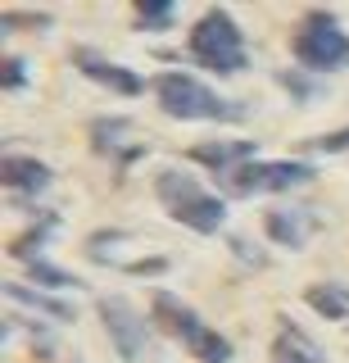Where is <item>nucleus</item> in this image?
Segmentation results:
<instances>
[{"instance_id":"1","label":"nucleus","mask_w":349,"mask_h":363,"mask_svg":"<svg viewBox=\"0 0 349 363\" xmlns=\"http://www.w3.org/2000/svg\"><path fill=\"white\" fill-rule=\"evenodd\" d=\"M154 96H159V109L168 118H209V123H241L245 118V105L241 100H222L218 91H209L205 82L186 73H164L154 82Z\"/></svg>"},{"instance_id":"2","label":"nucleus","mask_w":349,"mask_h":363,"mask_svg":"<svg viewBox=\"0 0 349 363\" xmlns=\"http://www.w3.org/2000/svg\"><path fill=\"white\" fill-rule=\"evenodd\" d=\"M154 196H159V204L168 213H173L177 223H186V227H195V232H205L213 236L222 223H227V204H222L218 196H209L205 186H200L195 177H186V173H159L154 177Z\"/></svg>"},{"instance_id":"3","label":"nucleus","mask_w":349,"mask_h":363,"mask_svg":"<svg viewBox=\"0 0 349 363\" xmlns=\"http://www.w3.org/2000/svg\"><path fill=\"white\" fill-rule=\"evenodd\" d=\"M190 55H195V64H205L209 73H241L245 68V41H241V28H236V18L227 9H209L205 18L190 28Z\"/></svg>"},{"instance_id":"4","label":"nucleus","mask_w":349,"mask_h":363,"mask_svg":"<svg viewBox=\"0 0 349 363\" xmlns=\"http://www.w3.org/2000/svg\"><path fill=\"white\" fill-rule=\"evenodd\" d=\"M154 313H159V323L173 332L182 345L195 354L200 363H231V340L222 336V332H213V327L205 323L200 313H190L177 295H168V291H159L154 295Z\"/></svg>"},{"instance_id":"5","label":"nucleus","mask_w":349,"mask_h":363,"mask_svg":"<svg viewBox=\"0 0 349 363\" xmlns=\"http://www.w3.org/2000/svg\"><path fill=\"white\" fill-rule=\"evenodd\" d=\"M295 60L304 68H313V73H326V68H345L349 64V37L341 32V23H336L326 9H309L299 23H295Z\"/></svg>"},{"instance_id":"6","label":"nucleus","mask_w":349,"mask_h":363,"mask_svg":"<svg viewBox=\"0 0 349 363\" xmlns=\"http://www.w3.org/2000/svg\"><path fill=\"white\" fill-rule=\"evenodd\" d=\"M227 177V191L231 196H268V191H295L313 177L309 164L299 159H258V164H241L231 168Z\"/></svg>"},{"instance_id":"7","label":"nucleus","mask_w":349,"mask_h":363,"mask_svg":"<svg viewBox=\"0 0 349 363\" xmlns=\"http://www.w3.org/2000/svg\"><path fill=\"white\" fill-rule=\"evenodd\" d=\"M100 313H105V327L114 336L122 363H137L145 354V323L137 318V309L127 300H100Z\"/></svg>"},{"instance_id":"8","label":"nucleus","mask_w":349,"mask_h":363,"mask_svg":"<svg viewBox=\"0 0 349 363\" xmlns=\"http://www.w3.org/2000/svg\"><path fill=\"white\" fill-rule=\"evenodd\" d=\"M73 64L82 68L86 77H91V82H100V86H114L118 96H137V91L145 86L137 73H132V68H122V64H109V60H100L96 50H77L73 55Z\"/></svg>"},{"instance_id":"9","label":"nucleus","mask_w":349,"mask_h":363,"mask_svg":"<svg viewBox=\"0 0 349 363\" xmlns=\"http://www.w3.org/2000/svg\"><path fill=\"white\" fill-rule=\"evenodd\" d=\"M268 227V236H273L277 245H286V250H299V245H309V236H313V227H318V218H313V209H273L263 218Z\"/></svg>"},{"instance_id":"10","label":"nucleus","mask_w":349,"mask_h":363,"mask_svg":"<svg viewBox=\"0 0 349 363\" xmlns=\"http://www.w3.org/2000/svg\"><path fill=\"white\" fill-rule=\"evenodd\" d=\"M273 363H322V345L309 340L299 327H290L286 318H281L277 340H273Z\"/></svg>"},{"instance_id":"11","label":"nucleus","mask_w":349,"mask_h":363,"mask_svg":"<svg viewBox=\"0 0 349 363\" xmlns=\"http://www.w3.org/2000/svg\"><path fill=\"white\" fill-rule=\"evenodd\" d=\"M0 173H5V186H14V191H46L50 186V168L28 155H5Z\"/></svg>"},{"instance_id":"12","label":"nucleus","mask_w":349,"mask_h":363,"mask_svg":"<svg viewBox=\"0 0 349 363\" xmlns=\"http://www.w3.org/2000/svg\"><path fill=\"white\" fill-rule=\"evenodd\" d=\"M304 300H309V309H318L322 318H331V323H349V286H341V281L309 286Z\"/></svg>"},{"instance_id":"13","label":"nucleus","mask_w":349,"mask_h":363,"mask_svg":"<svg viewBox=\"0 0 349 363\" xmlns=\"http://www.w3.org/2000/svg\"><path fill=\"white\" fill-rule=\"evenodd\" d=\"M127 132H132V128H127L122 118H114V123H109V118H100L96 128H91L96 145H100L105 155H118V159H137L141 150H137V145H127Z\"/></svg>"},{"instance_id":"14","label":"nucleus","mask_w":349,"mask_h":363,"mask_svg":"<svg viewBox=\"0 0 349 363\" xmlns=\"http://www.w3.org/2000/svg\"><path fill=\"white\" fill-rule=\"evenodd\" d=\"M254 155V141H218V145H195L190 159H200V164L209 168H227L236 159H250Z\"/></svg>"},{"instance_id":"15","label":"nucleus","mask_w":349,"mask_h":363,"mask_svg":"<svg viewBox=\"0 0 349 363\" xmlns=\"http://www.w3.org/2000/svg\"><path fill=\"white\" fill-rule=\"evenodd\" d=\"M9 300H18V304H28V309H41V313H50V318H59V323H69L73 309L69 304H59V300H50V295H41V291H32V286H14L9 281Z\"/></svg>"},{"instance_id":"16","label":"nucleus","mask_w":349,"mask_h":363,"mask_svg":"<svg viewBox=\"0 0 349 363\" xmlns=\"http://www.w3.org/2000/svg\"><path fill=\"white\" fill-rule=\"evenodd\" d=\"M137 18L150 23V28H168V23H173V5H168V0H141Z\"/></svg>"},{"instance_id":"17","label":"nucleus","mask_w":349,"mask_h":363,"mask_svg":"<svg viewBox=\"0 0 349 363\" xmlns=\"http://www.w3.org/2000/svg\"><path fill=\"white\" fill-rule=\"evenodd\" d=\"M32 277H37V281H46V286H77L69 272H59V268L41 264V259H32Z\"/></svg>"},{"instance_id":"18","label":"nucleus","mask_w":349,"mask_h":363,"mask_svg":"<svg viewBox=\"0 0 349 363\" xmlns=\"http://www.w3.org/2000/svg\"><path fill=\"white\" fill-rule=\"evenodd\" d=\"M313 145H318V150H345V145H349V128L336 132V136H322V141H313Z\"/></svg>"},{"instance_id":"19","label":"nucleus","mask_w":349,"mask_h":363,"mask_svg":"<svg viewBox=\"0 0 349 363\" xmlns=\"http://www.w3.org/2000/svg\"><path fill=\"white\" fill-rule=\"evenodd\" d=\"M5 86H23V60H9L5 64Z\"/></svg>"}]
</instances>
